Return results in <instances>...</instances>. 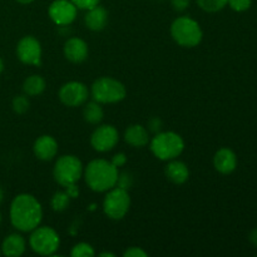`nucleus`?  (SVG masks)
I'll list each match as a JSON object with an SVG mask.
<instances>
[{
    "mask_svg": "<svg viewBox=\"0 0 257 257\" xmlns=\"http://www.w3.org/2000/svg\"><path fill=\"white\" fill-rule=\"evenodd\" d=\"M65 192L69 195L70 198H77L78 195H79V188L77 187V183L67 186V187H65Z\"/></svg>",
    "mask_w": 257,
    "mask_h": 257,
    "instance_id": "33",
    "label": "nucleus"
},
{
    "mask_svg": "<svg viewBox=\"0 0 257 257\" xmlns=\"http://www.w3.org/2000/svg\"><path fill=\"white\" fill-rule=\"evenodd\" d=\"M10 222L22 232H32L43 220V208L39 201L29 193L18 195L10 205Z\"/></svg>",
    "mask_w": 257,
    "mask_h": 257,
    "instance_id": "1",
    "label": "nucleus"
},
{
    "mask_svg": "<svg viewBox=\"0 0 257 257\" xmlns=\"http://www.w3.org/2000/svg\"><path fill=\"white\" fill-rule=\"evenodd\" d=\"M119 142V133L114 125L103 124L95 128L90 136V145L97 152L105 153L112 151Z\"/></svg>",
    "mask_w": 257,
    "mask_h": 257,
    "instance_id": "10",
    "label": "nucleus"
},
{
    "mask_svg": "<svg viewBox=\"0 0 257 257\" xmlns=\"http://www.w3.org/2000/svg\"><path fill=\"white\" fill-rule=\"evenodd\" d=\"M0 255H2V250H0Z\"/></svg>",
    "mask_w": 257,
    "mask_h": 257,
    "instance_id": "40",
    "label": "nucleus"
},
{
    "mask_svg": "<svg viewBox=\"0 0 257 257\" xmlns=\"http://www.w3.org/2000/svg\"><path fill=\"white\" fill-rule=\"evenodd\" d=\"M78 8L70 0H54L48 8V15L54 24L68 27L77 18Z\"/></svg>",
    "mask_w": 257,
    "mask_h": 257,
    "instance_id": "12",
    "label": "nucleus"
},
{
    "mask_svg": "<svg viewBox=\"0 0 257 257\" xmlns=\"http://www.w3.org/2000/svg\"><path fill=\"white\" fill-rule=\"evenodd\" d=\"M110 162L113 163V166H115L117 168L123 167V166L127 163V156L124 153H117V155L113 156V158L110 160Z\"/></svg>",
    "mask_w": 257,
    "mask_h": 257,
    "instance_id": "32",
    "label": "nucleus"
},
{
    "mask_svg": "<svg viewBox=\"0 0 257 257\" xmlns=\"http://www.w3.org/2000/svg\"><path fill=\"white\" fill-rule=\"evenodd\" d=\"M63 52H64V57L67 58V60L74 63V64H79L87 59L89 49H88V44L84 40L74 37L69 38L64 43Z\"/></svg>",
    "mask_w": 257,
    "mask_h": 257,
    "instance_id": "13",
    "label": "nucleus"
},
{
    "mask_svg": "<svg viewBox=\"0 0 257 257\" xmlns=\"http://www.w3.org/2000/svg\"><path fill=\"white\" fill-rule=\"evenodd\" d=\"M3 198H4V193H3V190L0 188V203L3 202Z\"/></svg>",
    "mask_w": 257,
    "mask_h": 257,
    "instance_id": "38",
    "label": "nucleus"
},
{
    "mask_svg": "<svg viewBox=\"0 0 257 257\" xmlns=\"http://www.w3.org/2000/svg\"><path fill=\"white\" fill-rule=\"evenodd\" d=\"M118 168L113 166L110 161L97 158L88 163L84 167L85 183L94 192H107L117 186Z\"/></svg>",
    "mask_w": 257,
    "mask_h": 257,
    "instance_id": "2",
    "label": "nucleus"
},
{
    "mask_svg": "<svg viewBox=\"0 0 257 257\" xmlns=\"http://www.w3.org/2000/svg\"><path fill=\"white\" fill-rule=\"evenodd\" d=\"M99 256H100V257H114L115 255H114V253L107 252V251H105V252H100Z\"/></svg>",
    "mask_w": 257,
    "mask_h": 257,
    "instance_id": "35",
    "label": "nucleus"
},
{
    "mask_svg": "<svg viewBox=\"0 0 257 257\" xmlns=\"http://www.w3.org/2000/svg\"><path fill=\"white\" fill-rule=\"evenodd\" d=\"M162 130V120L158 117H153L148 120V131L153 133H158Z\"/></svg>",
    "mask_w": 257,
    "mask_h": 257,
    "instance_id": "31",
    "label": "nucleus"
},
{
    "mask_svg": "<svg viewBox=\"0 0 257 257\" xmlns=\"http://www.w3.org/2000/svg\"><path fill=\"white\" fill-rule=\"evenodd\" d=\"M3 70H4V62H3V59L0 58V73H2Z\"/></svg>",
    "mask_w": 257,
    "mask_h": 257,
    "instance_id": "37",
    "label": "nucleus"
},
{
    "mask_svg": "<svg viewBox=\"0 0 257 257\" xmlns=\"http://www.w3.org/2000/svg\"><path fill=\"white\" fill-rule=\"evenodd\" d=\"M127 94L124 84L110 77L98 78L90 87L93 100L100 104H113L123 100Z\"/></svg>",
    "mask_w": 257,
    "mask_h": 257,
    "instance_id": "5",
    "label": "nucleus"
},
{
    "mask_svg": "<svg viewBox=\"0 0 257 257\" xmlns=\"http://www.w3.org/2000/svg\"><path fill=\"white\" fill-rule=\"evenodd\" d=\"M12 107H13V110H14L15 113H18V114H24V113H27L30 107V102L28 95L27 94L17 95V97L13 99Z\"/></svg>",
    "mask_w": 257,
    "mask_h": 257,
    "instance_id": "25",
    "label": "nucleus"
},
{
    "mask_svg": "<svg viewBox=\"0 0 257 257\" xmlns=\"http://www.w3.org/2000/svg\"><path fill=\"white\" fill-rule=\"evenodd\" d=\"M33 151L38 160L40 161H52L58 153V142L54 137L49 135H43L35 140Z\"/></svg>",
    "mask_w": 257,
    "mask_h": 257,
    "instance_id": "14",
    "label": "nucleus"
},
{
    "mask_svg": "<svg viewBox=\"0 0 257 257\" xmlns=\"http://www.w3.org/2000/svg\"><path fill=\"white\" fill-rule=\"evenodd\" d=\"M248 240H250V242L252 243L253 246L257 247V228H253V230L251 231L250 235H248Z\"/></svg>",
    "mask_w": 257,
    "mask_h": 257,
    "instance_id": "34",
    "label": "nucleus"
},
{
    "mask_svg": "<svg viewBox=\"0 0 257 257\" xmlns=\"http://www.w3.org/2000/svg\"><path fill=\"white\" fill-rule=\"evenodd\" d=\"M150 148L155 157L168 162L182 155L185 150V141L178 133L172 132V131L158 132L150 141Z\"/></svg>",
    "mask_w": 257,
    "mask_h": 257,
    "instance_id": "3",
    "label": "nucleus"
},
{
    "mask_svg": "<svg viewBox=\"0 0 257 257\" xmlns=\"http://www.w3.org/2000/svg\"><path fill=\"white\" fill-rule=\"evenodd\" d=\"M2 220H3V218H2V213H0V223H2Z\"/></svg>",
    "mask_w": 257,
    "mask_h": 257,
    "instance_id": "39",
    "label": "nucleus"
},
{
    "mask_svg": "<svg viewBox=\"0 0 257 257\" xmlns=\"http://www.w3.org/2000/svg\"><path fill=\"white\" fill-rule=\"evenodd\" d=\"M132 183H133V177L131 173L123 172V173H119V175H118V180H117L118 187L128 190V188L132 186Z\"/></svg>",
    "mask_w": 257,
    "mask_h": 257,
    "instance_id": "27",
    "label": "nucleus"
},
{
    "mask_svg": "<svg viewBox=\"0 0 257 257\" xmlns=\"http://www.w3.org/2000/svg\"><path fill=\"white\" fill-rule=\"evenodd\" d=\"M58 95H59L60 102L67 107H80L87 103L89 89L84 83L72 80L60 87Z\"/></svg>",
    "mask_w": 257,
    "mask_h": 257,
    "instance_id": "9",
    "label": "nucleus"
},
{
    "mask_svg": "<svg viewBox=\"0 0 257 257\" xmlns=\"http://www.w3.org/2000/svg\"><path fill=\"white\" fill-rule=\"evenodd\" d=\"M104 117V112L103 108L100 107V103L95 102H88L84 104V109H83V118L89 124H98L103 120Z\"/></svg>",
    "mask_w": 257,
    "mask_h": 257,
    "instance_id": "21",
    "label": "nucleus"
},
{
    "mask_svg": "<svg viewBox=\"0 0 257 257\" xmlns=\"http://www.w3.org/2000/svg\"><path fill=\"white\" fill-rule=\"evenodd\" d=\"M213 166L216 171L222 175H230L237 167V157L236 153L230 148H221L215 153L213 157Z\"/></svg>",
    "mask_w": 257,
    "mask_h": 257,
    "instance_id": "15",
    "label": "nucleus"
},
{
    "mask_svg": "<svg viewBox=\"0 0 257 257\" xmlns=\"http://www.w3.org/2000/svg\"><path fill=\"white\" fill-rule=\"evenodd\" d=\"M191 4V0H171V5H172L173 10L181 13L185 12Z\"/></svg>",
    "mask_w": 257,
    "mask_h": 257,
    "instance_id": "30",
    "label": "nucleus"
},
{
    "mask_svg": "<svg viewBox=\"0 0 257 257\" xmlns=\"http://www.w3.org/2000/svg\"><path fill=\"white\" fill-rule=\"evenodd\" d=\"M251 4H252V0H228L227 3V5H230L231 9L237 13H242L248 10Z\"/></svg>",
    "mask_w": 257,
    "mask_h": 257,
    "instance_id": "26",
    "label": "nucleus"
},
{
    "mask_svg": "<svg viewBox=\"0 0 257 257\" xmlns=\"http://www.w3.org/2000/svg\"><path fill=\"white\" fill-rule=\"evenodd\" d=\"M171 35L181 47L193 48L202 42L203 32L195 19L190 17H178L171 25Z\"/></svg>",
    "mask_w": 257,
    "mask_h": 257,
    "instance_id": "4",
    "label": "nucleus"
},
{
    "mask_svg": "<svg viewBox=\"0 0 257 257\" xmlns=\"http://www.w3.org/2000/svg\"><path fill=\"white\" fill-rule=\"evenodd\" d=\"M15 2H18L19 4H30V3H33L34 0H15Z\"/></svg>",
    "mask_w": 257,
    "mask_h": 257,
    "instance_id": "36",
    "label": "nucleus"
},
{
    "mask_svg": "<svg viewBox=\"0 0 257 257\" xmlns=\"http://www.w3.org/2000/svg\"><path fill=\"white\" fill-rule=\"evenodd\" d=\"M25 250H27V241L19 233H10L3 241V255L8 257H19L25 252Z\"/></svg>",
    "mask_w": 257,
    "mask_h": 257,
    "instance_id": "19",
    "label": "nucleus"
},
{
    "mask_svg": "<svg viewBox=\"0 0 257 257\" xmlns=\"http://www.w3.org/2000/svg\"><path fill=\"white\" fill-rule=\"evenodd\" d=\"M197 5L207 13H217L227 5L228 0H196Z\"/></svg>",
    "mask_w": 257,
    "mask_h": 257,
    "instance_id": "23",
    "label": "nucleus"
},
{
    "mask_svg": "<svg viewBox=\"0 0 257 257\" xmlns=\"http://www.w3.org/2000/svg\"><path fill=\"white\" fill-rule=\"evenodd\" d=\"M124 257H147L148 253L146 252L145 250H142L141 247H137V246H132V247L127 248L123 253Z\"/></svg>",
    "mask_w": 257,
    "mask_h": 257,
    "instance_id": "29",
    "label": "nucleus"
},
{
    "mask_svg": "<svg viewBox=\"0 0 257 257\" xmlns=\"http://www.w3.org/2000/svg\"><path fill=\"white\" fill-rule=\"evenodd\" d=\"M166 177L175 185H183L190 178V170L187 165L182 161L176 160L168 161V165L165 168Z\"/></svg>",
    "mask_w": 257,
    "mask_h": 257,
    "instance_id": "16",
    "label": "nucleus"
},
{
    "mask_svg": "<svg viewBox=\"0 0 257 257\" xmlns=\"http://www.w3.org/2000/svg\"><path fill=\"white\" fill-rule=\"evenodd\" d=\"M42 44L33 35L23 37L17 45L18 59L24 64L39 67L42 64Z\"/></svg>",
    "mask_w": 257,
    "mask_h": 257,
    "instance_id": "11",
    "label": "nucleus"
},
{
    "mask_svg": "<svg viewBox=\"0 0 257 257\" xmlns=\"http://www.w3.org/2000/svg\"><path fill=\"white\" fill-rule=\"evenodd\" d=\"M70 2H72L78 9L88 10L97 7V5L100 3V0H70Z\"/></svg>",
    "mask_w": 257,
    "mask_h": 257,
    "instance_id": "28",
    "label": "nucleus"
},
{
    "mask_svg": "<svg viewBox=\"0 0 257 257\" xmlns=\"http://www.w3.org/2000/svg\"><path fill=\"white\" fill-rule=\"evenodd\" d=\"M70 200H72V198L69 197V195H68L65 191H57V192L53 195L50 205H52V208L55 212H63V211H65L69 207Z\"/></svg>",
    "mask_w": 257,
    "mask_h": 257,
    "instance_id": "22",
    "label": "nucleus"
},
{
    "mask_svg": "<svg viewBox=\"0 0 257 257\" xmlns=\"http://www.w3.org/2000/svg\"><path fill=\"white\" fill-rule=\"evenodd\" d=\"M84 167L82 161L73 155H65L58 158L53 170V176L58 185L67 187L69 185L78 183L83 177Z\"/></svg>",
    "mask_w": 257,
    "mask_h": 257,
    "instance_id": "6",
    "label": "nucleus"
},
{
    "mask_svg": "<svg viewBox=\"0 0 257 257\" xmlns=\"http://www.w3.org/2000/svg\"><path fill=\"white\" fill-rule=\"evenodd\" d=\"M70 255H72V257H93L95 255V251L89 243L79 242L73 246Z\"/></svg>",
    "mask_w": 257,
    "mask_h": 257,
    "instance_id": "24",
    "label": "nucleus"
},
{
    "mask_svg": "<svg viewBox=\"0 0 257 257\" xmlns=\"http://www.w3.org/2000/svg\"><path fill=\"white\" fill-rule=\"evenodd\" d=\"M131 207V197L128 190L118 186L107 191L103 201V211L110 220H122Z\"/></svg>",
    "mask_w": 257,
    "mask_h": 257,
    "instance_id": "8",
    "label": "nucleus"
},
{
    "mask_svg": "<svg viewBox=\"0 0 257 257\" xmlns=\"http://www.w3.org/2000/svg\"><path fill=\"white\" fill-rule=\"evenodd\" d=\"M85 27L92 32H100L105 28L108 23V12L105 8L100 7L99 4L92 9L87 10L84 17Z\"/></svg>",
    "mask_w": 257,
    "mask_h": 257,
    "instance_id": "17",
    "label": "nucleus"
},
{
    "mask_svg": "<svg viewBox=\"0 0 257 257\" xmlns=\"http://www.w3.org/2000/svg\"><path fill=\"white\" fill-rule=\"evenodd\" d=\"M45 87H47V83H45L44 78L42 75L33 74L24 80L23 92L28 97H37V95H40L44 92Z\"/></svg>",
    "mask_w": 257,
    "mask_h": 257,
    "instance_id": "20",
    "label": "nucleus"
},
{
    "mask_svg": "<svg viewBox=\"0 0 257 257\" xmlns=\"http://www.w3.org/2000/svg\"><path fill=\"white\" fill-rule=\"evenodd\" d=\"M29 246L38 255L52 256L59 248L60 237L53 227L39 225L30 233Z\"/></svg>",
    "mask_w": 257,
    "mask_h": 257,
    "instance_id": "7",
    "label": "nucleus"
},
{
    "mask_svg": "<svg viewBox=\"0 0 257 257\" xmlns=\"http://www.w3.org/2000/svg\"><path fill=\"white\" fill-rule=\"evenodd\" d=\"M124 141L135 148H142L150 143V131L142 124H132L125 130Z\"/></svg>",
    "mask_w": 257,
    "mask_h": 257,
    "instance_id": "18",
    "label": "nucleus"
}]
</instances>
